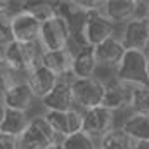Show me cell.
<instances>
[{
    "label": "cell",
    "instance_id": "cell-28",
    "mask_svg": "<svg viewBox=\"0 0 149 149\" xmlns=\"http://www.w3.org/2000/svg\"><path fill=\"white\" fill-rule=\"evenodd\" d=\"M134 149H149V142H135Z\"/></svg>",
    "mask_w": 149,
    "mask_h": 149
},
{
    "label": "cell",
    "instance_id": "cell-17",
    "mask_svg": "<svg viewBox=\"0 0 149 149\" xmlns=\"http://www.w3.org/2000/svg\"><path fill=\"white\" fill-rule=\"evenodd\" d=\"M99 64L95 59L94 47L81 45L78 50H73V68L71 76L73 78H94L97 74Z\"/></svg>",
    "mask_w": 149,
    "mask_h": 149
},
{
    "label": "cell",
    "instance_id": "cell-7",
    "mask_svg": "<svg viewBox=\"0 0 149 149\" xmlns=\"http://www.w3.org/2000/svg\"><path fill=\"white\" fill-rule=\"evenodd\" d=\"M114 128H116L114 113L102 106L81 113V132H85L97 142Z\"/></svg>",
    "mask_w": 149,
    "mask_h": 149
},
{
    "label": "cell",
    "instance_id": "cell-1",
    "mask_svg": "<svg viewBox=\"0 0 149 149\" xmlns=\"http://www.w3.org/2000/svg\"><path fill=\"white\" fill-rule=\"evenodd\" d=\"M42 56H43V49L38 42L35 43L10 42L7 47L2 49V61L7 66H10L14 71L24 76H28L37 66L42 64Z\"/></svg>",
    "mask_w": 149,
    "mask_h": 149
},
{
    "label": "cell",
    "instance_id": "cell-18",
    "mask_svg": "<svg viewBox=\"0 0 149 149\" xmlns=\"http://www.w3.org/2000/svg\"><path fill=\"white\" fill-rule=\"evenodd\" d=\"M59 80L61 78H57L52 71H49L42 64L37 66L31 73L26 76V81L31 87V90H33V94H35V97H37L38 101H42L47 94H50V90L57 85Z\"/></svg>",
    "mask_w": 149,
    "mask_h": 149
},
{
    "label": "cell",
    "instance_id": "cell-11",
    "mask_svg": "<svg viewBox=\"0 0 149 149\" xmlns=\"http://www.w3.org/2000/svg\"><path fill=\"white\" fill-rule=\"evenodd\" d=\"M45 120L56 132L57 139L70 137L81 130V111L70 109V111H45Z\"/></svg>",
    "mask_w": 149,
    "mask_h": 149
},
{
    "label": "cell",
    "instance_id": "cell-4",
    "mask_svg": "<svg viewBox=\"0 0 149 149\" xmlns=\"http://www.w3.org/2000/svg\"><path fill=\"white\" fill-rule=\"evenodd\" d=\"M74 108L78 111H88L102 106L104 101V81L97 76L94 78H71Z\"/></svg>",
    "mask_w": 149,
    "mask_h": 149
},
{
    "label": "cell",
    "instance_id": "cell-31",
    "mask_svg": "<svg viewBox=\"0 0 149 149\" xmlns=\"http://www.w3.org/2000/svg\"><path fill=\"white\" fill-rule=\"evenodd\" d=\"M47 149H63V148H61V144H59V142H56V144H52L50 148H47Z\"/></svg>",
    "mask_w": 149,
    "mask_h": 149
},
{
    "label": "cell",
    "instance_id": "cell-25",
    "mask_svg": "<svg viewBox=\"0 0 149 149\" xmlns=\"http://www.w3.org/2000/svg\"><path fill=\"white\" fill-rule=\"evenodd\" d=\"M10 42H14V37H12V14L9 10H0V49L7 47Z\"/></svg>",
    "mask_w": 149,
    "mask_h": 149
},
{
    "label": "cell",
    "instance_id": "cell-22",
    "mask_svg": "<svg viewBox=\"0 0 149 149\" xmlns=\"http://www.w3.org/2000/svg\"><path fill=\"white\" fill-rule=\"evenodd\" d=\"M57 2H45V0H38V2H23V10L28 12L30 16H33L40 23L49 21L50 17L57 16V9H56Z\"/></svg>",
    "mask_w": 149,
    "mask_h": 149
},
{
    "label": "cell",
    "instance_id": "cell-5",
    "mask_svg": "<svg viewBox=\"0 0 149 149\" xmlns=\"http://www.w3.org/2000/svg\"><path fill=\"white\" fill-rule=\"evenodd\" d=\"M38 43L42 45L43 52L68 49L71 43V30H70L66 19L57 14V16L50 17L49 21L42 23Z\"/></svg>",
    "mask_w": 149,
    "mask_h": 149
},
{
    "label": "cell",
    "instance_id": "cell-33",
    "mask_svg": "<svg viewBox=\"0 0 149 149\" xmlns=\"http://www.w3.org/2000/svg\"><path fill=\"white\" fill-rule=\"evenodd\" d=\"M0 61H2V49H0Z\"/></svg>",
    "mask_w": 149,
    "mask_h": 149
},
{
    "label": "cell",
    "instance_id": "cell-3",
    "mask_svg": "<svg viewBox=\"0 0 149 149\" xmlns=\"http://www.w3.org/2000/svg\"><path fill=\"white\" fill-rule=\"evenodd\" d=\"M56 142L59 139L42 113L30 118L26 130L17 137V149H47Z\"/></svg>",
    "mask_w": 149,
    "mask_h": 149
},
{
    "label": "cell",
    "instance_id": "cell-21",
    "mask_svg": "<svg viewBox=\"0 0 149 149\" xmlns=\"http://www.w3.org/2000/svg\"><path fill=\"white\" fill-rule=\"evenodd\" d=\"M134 148H135V141L128 134H125L120 127H116L106 137H102L99 141V149H134Z\"/></svg>",
    "mask_w": 149,
    "mask_h": 149
},
{
    "label": "cell",
    "instance_id": "cell-9",
    "mask_svg": "<svg viewBox=\"0 0 149 149\" xmlns=\"http://www.w3.org/2000/svg\"><path fill=\"white\" fill-rule=\"evenodd\" d=\"M120 42L123 43L125 50H149V17H135L134 21L127 23Z\"/></svg>",
    "mask_w": 149,
    "mask_h": 149
},
{
    "label": "cell",
    "instance_id": "cell-19",
    "mask_svg": "<svg viewBox=\"0 0 149 149\" xmlns=\"http://www.w3.org/2000/svg\"><path fill=\"white\" fill-rule=\"evenodd\" d=\"M120 128L128 134L135 142H149V116L148 114H137L130 113Z\"/></svg>",
    "mask_w": 149,
    "mask_h": 149
},
{
    "label": "cell",
    "instance_id": "cell-15",
    "mask_svg": "<svg viewBox=\"0 0 149 149\" xmlns=\"http://www.w3.org/2000/svg\"><path fill=\"white\" fill-rule=\"evenodd\" d=\"M94 52H95V59H97L99 68H109L114 71L118 68V64L121 63L127 50H125L123 43L120 42V38L113 37L106 42H102L101 45L94 47Z\"/></svg>",
    "mask_w": 149,
    "mask_h": 149
},
{
    "label": "cell",
    "instance_id": "cell-13",
    "mask_svg": "<svg viewBox=\"0 0 149 149\" xmlns=\"http://www.w3.org/2000/svg\"><path fill=\"white\" fill-rule=\"evenodd\" d=\"M40 104L43 106V113L76 109L73 101V92H71V78H61L57 85L50 90V94H47L40 101Z\"/></svg>",
    "mask_w": 149,
    "mask_h": 149
},
{
    "label": "cell",
    "instance_id": "cell-32",
    "mask_svg": "<svg viewBox=\"0 0 149 149\" xmlns=\"http://www.w3.org/2000/svg\"><path fill=\"white\" fill-rule=\"evenodd\" d=\"M146 56H148V70H149V50L146 52Z\"/></svg>",
    "mask_w": 149,
    "mask_h": 149
},
{
    "label": "cell",
    "instance_id": "cell-26",
    "mask_svg": "<svg viewBox=\"0 0 149 149\" xmlns=\"http://www.w3.org/2000/svg\"><path fill=\"white\" fill-rule=\"evenodd\" d=\"M130 111L149 116V88H135L134 90V99H132Z\"/></svg>",
    "mask_w": 149,
    "mask_h": 149
},
{
    "label": "cell",
    "instance_id": "cell-2",
    "mask_svg": "<svg viewBox=\"0 0 149 149\" xmlns=\"http://www.w3.org/2000/svg\"><path fill=\"white\" fill-rule=\"evenodd\" d=\"M114 78L132 85L134 88H149V70L146 52L127 50L121 63L114 70Z\"/></svg>",
    "mask_w": 149,
    "mask_h": 149
},
{
    "label": "cell",
    "instance_id": "cell-8",
    "mask_svg": "<svg viewBox=\"0 0 149 149\" xmlns=\"http://www.w3.org/2000/svg\"><path fill=\"white\" fill-rule=\"evenodd\" d=\"M134 87L120 81L113 76L111 80L104 81V101H102V108L109 109V111H125L132 108V99H134Z\"/></svg>",
    "mask_w": 149,
    "mask_h": 149
},
{
    "label": "cell",
    "instance_id": "cell-29",
    "mask_svg": "<svg viewBox=\"0 0 149 149\" xmlns=\"http://www.w3.org/2000/svg\"><path fill=\"white\" fill-rule=\"evenodd\" d=\"M9 2L10 0H0V10H7L9 9Z\"/></svg>",
    "mask_w": 149,
    "mask_h": 149
},
{
    "label": "cell",
    "instance_id": "cell-6",
    "mask_svg": "<svg viewBox=\"0 0 149 149\" xmlns=\"http://www.w3.org/2000/svg\"><path fill=\"white\" fill-rule=\"evenodd\" d=\"M116 26L109 23L99 10L97 12H90L87 14L81 31H80V42L81 45H88V47H97L102 42L116 37Z\"/></svg>",
    "mask_w": 149,
    "mask_h": 149
},
{
    "label": "cell",
    "instance_id": "cell-24",
    "mask_svg": "<svg viewBox=\"0 0 149 149\" xmlns=\"http://www.w3.org/2000/svg\"><path fill=\"white\" fill-rule=\"evenodd\" d=\"M24 80H26L24 74L14 71L10 66H7L3 61H0V97H2L10 87H14V85L19 83V81H24Z\"/></svg>",
    "mask_w": 149,
    "mask_h": 149
},
{
    "label": "cell",
    "instance_id": "cell-20",
    "mask_svg": "<svg viewBox=\"0 0 149 149\" xmlns=\"http://www.w3.org/2000/svg\"><path fill=\"white\" fill-rule=\"evenodd\" d=\"M30 114L23 111H14V109H5L3 111V118H2V123H0V134H5V135H10V137H19L28 123H30Z\"/></svg>",
    "mask_w": 149,
    "mask_h": 149
},
{
    "label": "cell",
    "instance_id": "cell-14",
    "mask_svg": "<svg viewBox=\"0 0 149 149\" xmlns=\"http://www.w3.org/2000/svg\"><path fill=\"white\" fill-rule=\"evenodd\" d=\"M42 23L23 9L12 16V37L19 43H35L40 38Z\"/></svg>",
    "mask_w": 149,
    "mask_h": 149
},
{
    "label": "cell",
    "instance_id": "cell-12",
    "mask_svg": "<svg viewBox=\"0 0 149 149\" xmlns=\"http://www.w3.org/2000/svg\"><path fill=\"white\" fill-rule=\"evenodd\" d=\"M37 101L38 99L35 97V94H33V90H31V87L28 85L26 80L10 87L0 97V102L5 109H14V111H23V113L31 111Z\"/></svg>",
    "mask_w": 149,
    "mask_h": 149
},
{
    "label": "cell",
    "instance_id": "cell-27",
    "mask_svg": "<svg viewBox=\"0 0 149 149\" xmlns=\"http://www.w3.org/2000/svg\"><path fill=\"white\" fill-rule=\"evenodd\" d=\"M0 149H17V139L0 134Z\"/></svg>",
    "mask_w": 149,
    "mask_h": 149
},
{
    "label": "cell",
    "instance_id": "cell-23",
    "mask_svg": "<svg viewBox=\"0 0 149 149\" xmlns=\"http://www.w3.org/2000/svg\"><path fill=\"white\" fill-rule=\"evenodd\" d=\"M63 149H99V142L94 141L90 135H87L85 132H76L70 137H64L59 141Z\"/></svg>",
    "mask_w": 149,
    "mask_h": 149
},
{
    "label": "cell",
    "instance_id": "cell-16",
    "mask_svg": "<svg viewBox=\"0 0 149 149\" xmlns=\"http://www.w3.org/2000/svg\"><path fill=\"white\" fill-rule=\"evenodd\" d=\"M42 66L56 74L57 78H73V49H63L54 52H43L42 56Z\"/></svg>",
    "mask_w": 149,
    "mask_h": 149
},
{
    "label": "cell",
    "instance_id": "cell-10",
    "mask_svg": "<svg viewBox=\"0 0 149 149\" xmlns=\"http://www.w3.org/2000/svg\"><path fill=\"white\" fill-rule=\"evenodd\" d=\"M99 12L114 26L127 24L139 17V0H102Z\"/></svg>",
    "mask_w": 149,
    "mask_h": 149
},
{
    "label": "cell",
    "instance_id": "cell-30",
    "mask_svg": "<svg viewBox=\"0 0 149 149\" xmlns=\"http://www.w3.org/2000/svg\"><path fill=\"white\" fill-rule=\"evenodd\" d=\"M3 111H5V108H3L2 102H0V123H2V118H3Z\"/></svg>",
    "mask_w": 149,
    "mask_h": 149
}]
</instances>
